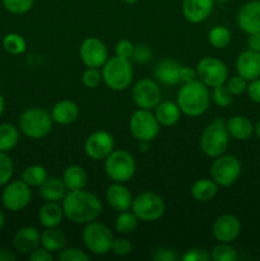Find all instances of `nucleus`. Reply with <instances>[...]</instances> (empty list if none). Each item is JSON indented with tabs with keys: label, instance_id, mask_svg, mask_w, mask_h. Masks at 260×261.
<instances>
[{
	"label": "nucleus",
	"instance_id": "1",
	"mask_svg": "<svg viewBox=\"0 0 260 261\" xmlns=\"http://www.w3.org/2000/svg\"><path fill=\"white\" fill-rule=\"evenodd\" d=\"M64 217L71 223L87 224L98 219L102 213V203L98 196L84 189L68 191L61 201Z\"/></svg>",
	"mask_w": 260,
	"mask_h": 261
},
{
	"label": "nucleus",
	"instance_id": "2",
	"mask_svg": "<svg viewBox=\"0 0 260 261\" xmlns=\"http://www.w3.org/2000/svg\"><path fill=\"white\" fill-rule=\"evenodd\" d=\"M211 99L208 87L196 78L183 84L177 92L176 103L184 115L189 117H199L208 111Z\"/></svg>",
	"mask_w": 260,
	"mask_h": 261
},
{
	"label": "nucleus",
	"instance_id": "3",
	"mask_svg": "<svg viewBox=\"0 0 260 261\" xmlns=\"http://www.w3.org/2000/svg\"><path fill=\"white\" fill-rule=\"evenodd\" d=\"M229 134L224 119L216 117L212 120L200 135V149L206 157L217 158L224 154L229 144Z\"/></svg>",
	"mask_w": 260,
	"mask_h": 261
},
{
	"label": "nucleus",
	"instance_id": "4",
	"mask_svg": "<svg viewBox=\"0 0 260 261\" xmlns=\"http://www.w3.org/2000/svg\"><path fill=\"white\" fill-rule=\"evenodd\" d=\"M102 81L111 91L122 92L130 87L133 82V66L127 59L112 56L102 66Z\"/></svg>",
	"mask_w": 260,
	"mask_h": 261
},
{
	"label": "nucleus",
	"instance_id": "5",
	"mask_svg": "<svg viewBox=\"0 0 260 261\" xmlns=\"http://www.w3.org/2000/svg\"><path fill=\"white\" fill-rule=\"evenodd\" d=\"M53 117L46 110L31 107L22 112L19 117V130L31 139H42L50 134L53 129Z\"/></svg>",
	"mask_w": 260,
	"mask_h": 261
},
{
	"label": "nucleus",
	"instance_id": "6",
	"mask_svg": "<svg viewBox=\"0 0 260 261\" xmlns=\"http://www.w3.org/2000/svg\"><path fill=\"white\" fill-rule=\"evenodd\" d=\"M105 172L114 182L125 184L134 176L137 165L135 160L127 150L114 149L105 158Z\"/></svg>",
	"mask_w": 260,
	"mask_h": 261
},
{
	"label": "nucleus",
	"instance_id": "7",
	"mask_svg": "<svg viewBox=\"0 0 260 261\" xmlns=\"http://www.w3.org/2000/svg\"><path fill=\"white\" fill-rule=\"evenodd\" d=\"M114 239L111 229L97 219L84 224V228L82 231V240H83L84 246L93 255L109 254L111 251Z\"/></svg>",
	"mask_w": 260,
	"mask_h": 261
},
{
	"label": "nucleus",
	"instance_id": "8",
	"mask_svg": "<svg viewBox=\"0 0 260 261\" xmlns=\"http://www.w3.org/2000/svg\"><path fill=\"white\" fill-rule=\"evenodd\" d=\"M242 172V165L236 155L222 154L214 158L211 165V178L222 188H229L239 180Z\"/></svg>",
	"mask_w": 260,
	"mask_h": 261
},
{
	"label": "nucleus",
	"instance_id": "9",
	"mask_svg": "<svg viewBox=\"0 0 260 261\" xmlns=\"http://www.w3.org/2000/svg\"><path fill=\"white\" fill-rule=\"evenodd\" d=\"M132 211L139 221L149 223L162 218L166 212V204L158 194L143 191L133 199Z\"/></svg>",
	"mask_w": 260,
	"mask_h": 261
},
{
	"label": "nucleus",
	"instance_id": "10",
	"mask_svg": "<svg viewBox=\"0 0 260 261\" xmlns=\"http://www.w3.org/2000/svg\"><path fill=\"white\" fill-rule=\"evenodd\" d=\"M130 133L138 142H152L160 134L161 125L150 110L138 109L129 121Z\"/></svg>",
	"mask_w": 260,
	"mask_h": 261
},
{
	"label": "nucleus",
	"instance_id": "11",
	"mask_svg": "<svg viewBox=\"0 0 260 261\" xmlns=\"http://www.w3.org/2000/svg\"><path fill=\"white\" fill-rule=\"evenodd\" d=\"M195 70L199 81L211 88L224 84L228 79V68L226 64L221 59L212 56H205L199 60Z\"/></svg>",
	"mask_w": 260,
	"mask_h": 261
},
{
	"label": "nucleus",
	"instance_id": "12",
	"mask_svg": "<svg viewBox=\"0 0 260 261\" xmlns=\"http://www.w3.org/2000/svg\"><path fill=\"white\" fill-rule=\"evenodd\" d=\"M31 199H32L31 186H28L23 180L9 181L2 193L3 206L13 213L27 208L28 204L31 203Z\"/></svg>",
	"mask_w": 260,
	"mask_h": 261
},
{
	"label": "nucleus",
	"instance_id": "13",
	"mask_svg": "<svg viewBox=\"0 0 260 261\" xmlns=\"http://www.w3.org/2000/svg\"><path fill=\"white\" fill-rule=\"evenodd\" d=\"M132 98L138 109L152 111L161 102L162 92L157 82L150 78H142L132 88Z\"/></svg>",
	"mask_w": 260,
	"mask_h": 261
},
{
	"label": "nucleus",
	"instance_id": "14",
	"mask_svg": "<svg viewBox=\"0 0 260 261\" xmlns=\"http://www.w3.org/2000/svg\"><path fill=\"white\" fill-rule=\"evenodd\" d=\"M79 56L87 68H102L109 60V50L99 38L88 37L79 47Z\"/></svg>",
	"mask_w": 260,
	"mask_h": 261
},
{
	"label": "nucleus",
	"instance_id": "15",
	"mask_svg": "<svg viewBox=\"0 0 260 261\" xmlns=\"http://www.w3.org/2000/svg\"><path fill=\"white\" fill-rule=\"evenodd\" d=\"M115 149V139L109 132L97 130L93 132L84 143V152L91 160H105Z\"/></svg>",
	"mask_w": 260,
	"mask_h": 261
},
{
	"label": "nucleus",
	"instance_id": "16",
	"mask_svg": "<svg viewBox=\"0 0 260 261\" xmlns=\"http://www.w3.org/2000/svg\"><path fill=\"white\" fill-rule=\"evenodd\" d=\"M212 233L217 242L231 244L241 233V222L233 214H223L214 221Z\"/></svg>",
	"mask_w": 260,
	"mask_h": 261
},
{
	"label": "nucleus",
	"instance_id": "17",
	"mask_svg": "<svg viewBox=\"0 0 260 261\" xmlns=\"http://www.w3.org/2000/svg\"><path fill=\"white\" fill-rule=\"evenodd\" d=\"M236 22L246 35L260 32V0H250L239 9Z\"/></svg>",
	"mask_w": 260,
	"mask_h": 261
},
{
	"label": "nucleus",
	"instance_id": "18",
	"mask_svg": "<svg viewBox=\"0 0 260 261\" xmlns=\"http://www.w3.org/2000/svg\"><path fill=\"white\" fill-rule=\"evenodd\" d=\"M41 245V233L36 227L25 226L18 229L13 237L15 251L22 255H30Z\"/></svg>",
	"mask_w": 260,
	"mask_h": 261
},
{
	"label": "nucleus",
	"instance_id": "19",
	"mask_svg": "<svg viewBox=\"0 0 260 261\" xmlns=\"http://www.w3.org/2000/svg\"><path fill=\"white\" fill-rule=\"evenodd\" d=\"M214 8V0H183V14L186 20L198 24L204 22L212 14Z\"/></svg>",
	"mask_w": 260,
	"mask_h": 261
},
{
	"label": "nucleus",
	"instance_id": "20",
	"mask_svg": "<svg viewBox=\"0 0 260 261\" xmlns=\"http://www.w3.org/2000/svg\"><path fill=\"white\" fill-rule=\"evenodd\" d=\"M236 70L247 82L260 78V53L250 48L240 53L236 59Z\"/></svg>",
	"mask_w": 260,
	"mask_h": 261
},
{
	"label": "nucleus",
	"instance_id": "21",
	"mask_svg": "<svg viewBox=\"0 0 260 261\" xmlns=\"http://www.w3.org/2000/svg\"><path fill=\"white\" fill-rule=\"evenodd\" d=\"M133 195L124 184L114 182L106 190V201L117 213L132 209Z\"/></svg>",
	"mask_w": 260,
	"mask_h": 261
},
{
	"label": "nucleus",
	"instance_id": "22",
	"mask_svg": "<svg viewBox=\"0 0 260 261\" xmlns=\"http://www.w3.org/2000/svg\"><path fill=\"white\" fill-rule=\"evenodd\" d=\"M181 66L178 63L171 59L161 60L154 66V76L163 86H176L180 83Z\"/></svg>",
	"mask_w": 260,
	"mask_h": 261
},
{
	"label": "nucleus",
	"instance_id": "23",
	"mask_svg": "<svg viewBox=\"0 0 260 261\" xmlns=\"http://www.w3.org/2000/svg\"><path fill=\"white\" fill-rule=\"evenodd\" d=\"M51 117L53 121L59 125H70L76 121L79 117V109L76 103L69 99H63L54 105L51 109Z\"/></svg>",
	"mask_w": 260,
	"mask_h": 261
},
{
	"label": "nucleus",
	"instance_id": "24",
	"mask_svg": "<svg viewBox=\"0 0 260 261\" xmlns=\"http://www.w3.org/2000/svg\"><path fill=\"white\" fill-rule=\"evenodd\" d=\"M226 125L229 137L239 142H245L254 134V125L251 120L247 119L244 115L232 116L228 121H226Z\"/></svg>",
	"mask_w": 260,
	"mask_h": 261
},
{
	"label": "nucleus",
	"instance_id": "25",
	"mask_svg": "<svg viewBox=\"0 0 260 261\" xmlns=\"http://www.w3.org/2000/svg\"><path fill=\"white\" fill-rule=\"evenodd\" d=\"M64 211L63 206L56 201H45L38 212V221L43 228H53L60 226L63 222Z\"/></svg>",
	"mask_w": 260,
	"mask_h": 261
},
{
	"label": "nucleus",
	"instance_id": "26",
	"mask_svg": "<svg viewBox=\"0 0 260 261\" xmlns=\"http://www.w3.org/2000/svg\"><path fill=\"white\" fill-rule=\"evenodd\" d=\"M181 110L177 103L171 101H163L160 102L155 107L154 115L157 117L158 122L161 126H175L181 119Z\"/></svg>",
	"mask_w": 260,
	"mask_h": 261
},
{
	"label": "nucleus",
	"instance_id": "27",
	"mask_svg": "<svg viewBox=\"0 0 260 261\" xmlns=\"http://www.w3.org/2000/svg\"><path fill=\"white\" fill-rule=\"evenodd\" d=\"M68 194L63 178L47 177V180L40 186V195L45 201H56L60 203Z\"/></svg>",
	"mask_w": 260,
	"mask_h": 261
},
{
	"label": "nucleus",
	"instance_id": "28",
	"mask_svg": "<svg viewBox=\"0 0 260 261\" xmlns=\"http://www.w3.org/2000/svg\"><path fill=\"white\" fill-rule=\"evenodd\" d=\"M61 178H63L68 191L82 190L87 185V172L79 165H71L66 167Z\"/></svg>",
	"mask_w": 260,
	"mask_h": 261
},
{
	"label": "nucleus",
	"instance_id": "29",
	"mask_svg": "<svg viewBox=\"0 0 260 261\" xmlns=\"http://www.w3.org/2000/svg\"><path fill=\"white\" fill-rule=\"evenodd\" d=\"M219 186L212 178H200L191 185V195L195 200L206 203L216 198Z\"/></svg>",
	"mask_w": 260,
	"mask_h": 261
},
{
	"label": "nucleus",
	"instance_id": "30",
	"mask_svg": "<svg viewBox=\"0 0 260 261\" xmlns=\"http://www.w3.org/2000/svg\"><path fill=\"white\" fill-rule=\"evenodd\" d=\"M41 246L43 249L54 252H59L66 247V237L58 227L53 228H45L41 233Z\"/></svg>",
	"mask_w": 260,
	"mask_h": 261
},
{
	"label": "nucleus",
	"instance_id": "31",
	"mask_svg": "<svg viewBox=\"0 0 260 261\" xmlns=\"http://www.w3.org/2000/svg\"><path fill=\"white\" fill-rule=\"evenodd\" d=\"M19 142V132L9 122L0 124V152H10Z\"/></svg>",
	"mask_w": 260,
	"mask_h": 261
},
{
	"label": "nucleus",
	"instance_id": "32",
	"mask_svg": "<svg viewBox=\"0 0 260 261\" xmlns=\"http://www.w3.org/2000/svg\"><path fill=\"white\" fill-rule=\"evenodd\" d=\"M48 177V173L45 167L40 165L28 166L22 173V180L31 188H40Z\"/></svg>",
	"mask_w": 260,
	"mask_h": 261
},
{
	"label": "nucleus",
	"instance_id": "33",
	"mask_svg": "<svg viewBox=\"0 0 260 261\" xmlns=\"http://www.w3.org/2000/svg\"><path fill=\"white\" fill-rule=\"evenodd\" d=\"M139 219L133 212H120L115 219V229L121 234H130L137 229Z\"/></svg>",
	"mask_w": 260,
	"mask_h": 261
},
{
	"label": "nucleus",
	"instance_id": "34",
	"mask_svg": "<svg viewBox=\"0 0 260 261\" xmlns=\"http://www.w3.org/2000/svg\"><path fill=\"white\" fill-rule=\"evenodd\" d=\"M231 31L224 25H216L208 33V41L213 47L222 50L231 42Z\"/></svg>",
	"mask_w": 260,
	"mask_h": 261
},
{
	"label": "nucleus",
	"instance_id": "35",
	"mask_svg": "<svg viewBox=\"0 0 260 261\" xmlns=\"http://www.w3.org/2000/svg\"><path fill=\"white\" fill-rule=\"evenodd\" d=\"M3 47L10 55H20L27 48L25 40L18 33H8L3 38Z\"/></svg>",
	"mask_w": 260,
	"mask_h": 261
},
{
	"label": "nucleus",
	"instance_id": "36",
	"mask_svg": "<svg viewBox=\"0 0 260 261\" xmlns=\"http://www.w3.org/2000/svg\"><path fill=\"white\" fill-rule=\"evenodd\" d=\"M237 257L236 249L228 242H218L211 252V259L213 261H236Z\"/></svg>",
	"mask_w": 260,
	"mask_h": 261
},
{
	"label": "nucleus",
	"instance_id": "37",
	"mask_svg": "<svg viewBox=\"0 0 260 261\" xmlns=\"http://www.w3.org/2000/svg\"><path fill=\"white\" fill-rule=\"evenodd\" d=\"M3 5L9 13L15 15H22L32 9L35 0H2Z\"/></svg>",
	"mask_w": 260,
	"mask_h": 261
},
{
	"label": "nucleus",
	"instance_id": "38",
	"mask_svg": "<svg viewBox=\"0 0 260 261\" xmlns=\"http://www.w3.org/2000/svg\"><path fill=\"white\" fill-rule=\"evenodd\" d=\"M212 99L218 107H228L233 101V96L224 83L214 87L213 92H212Z\"/></svg>",
	"mask_w": 260,
	"mask_h": 261
},
{
	"label": "nucleus",
	"instance_id": "39",
	"mask_svg": "<svg viewBox=\"0 0 260 261\" xmlns=\"http://www.w3.org/2000/svg\"><path fill=\"white\" fill-rule=\"evenodd\" d=\"M14 166L13 161L5 152H0V186H4L12 180Z\"/></svg>",
	"mask_w": 260,
	"mask_h": 261
},
{
	"label": "nucleus",
	"instance_id": "40",
	"mask_svg": "<svg viewBox=\"0 0 260 261\" xmlns=\"http://www.w3.org/2000/svg\"><path fill=\"white\" fill-rule=\"evenodd\" d=\"M60 261H89V255L78 247H68L58 252Z\"/></svg>",
	"mask_w": 260,
	"mask_h": 261
},
{
	"label": "nucleus",
	"instance_id": "41",
	"mask_svg": "<svg viewBox=\"0 0 260 261\" xmlns=\"http://www.w3.org/2000/svg\"><path fill=\"white\" fill-rule=\"evenodd\" d=\"M101 82L103 81H102V73L98 68H87V70L82 75V83L89 89L97 88Z\"/></svg>",
	"mask_w": 260,
	"mask_h": 261
},
{
	"label": "nucleus",
	"instance_id": "42",
	"mask_svg": "<svg viewBox=\"0 0 260 261\" xmlns=\"http://www.w3.org/2000/svg\"><path fill=\"white\" fill-rule=\"evenodd\" d=\"M247 83L249 82L246 81L245 78H242L240 74L237 75L231 76V78L227 79L226 82V87L228 88V91L231 92L232 96H241L242 93H245L247 89Z\"/></svg>",
	"mask_w": 260,
	"mask_h": 261
},
{
	"label": "nucleus",
	"instance_id": "43",
	"mask_svg": "<svg viewBox=\"0 0 260 261\" xmlns=\"http://www.w3.org/2000/svg\"><path fill=\"white\" fill-rule=\"evenodd\" d=\"M152 55H153V53H152V50H150L149 46L145 45V43H139V45H135L134 53H133L132 59L137 64L143 65V64H147L148 61L150 60Z\"/></svg>",
	"mask_w": 260,
	"mask_h": 261
},
{
	"label": "nucleus",
	"instance_id": "44",
	"mask_svg": "<svg viewBox=\"0 0 260 261\" xmlns=\"http://www.w3.org/2000/svg\"><path fill=\"white\" fill-rule=\"evenodd\" d=\"M133 245L130 244L129 240L124 239V237H119V239H114L111 246V251L117 256H126L132 252Z\"/></svg>",
	"mask_w": 260,
	"mask_h": 261
},
{
	"label": "nucleus",
	"instance_id": "45",
	"mask_svg": "<svg viewBox=\"0 0 260 261\" xmlns=\"http://www.w3.org/2000/svg\"><path fill=\"white\" fill-rule=\"evenodd\" d=\"M135 45L129 40H121L116 43L115 46V55L119 56V58L127 59L130 60L133 56V53H134Z\"/></svg>",
	"mask_w": 260,
	"mask_h": 261
},
{
	"label": "nucleus",
	"instance_id": "46",
	"mask_svg": "<svg viewBox=\"0 0 260 261\" xmlns=\"http://www.w3.org/2000/svg\"><path fill=\"white\" fill-rule=\"evenodd\" d=\"M181 259L184 261H209L211 260V254L201 247H194V249L188 250L181 256Z\"/></svg>",
	"mask_w": 260,
	"mask_h": 261
},
{
	"label": "nucleus",
	"instance_id": "47",
	"mask_svg": "<svg viewBox=\"0 0 260 261\" xmlns=\"http://www.w3.org/2000/svg\"><path fill=\"white\" fill-rule=\"evenodd\" d=\"M246 93L252 102L260 105V78L252 79L247 83Z\"/></svg>",
	"mask_w": 260,
	"mask_h": 261
},
{
	"label": "nucleus",
	"instance_id": "48",
	"mask_svg": "<svg viewBox=\"0 0 260 261\" xmlns=\"http://www.w3.org/2000/svg\"><path fill=\"white\" fill-rule=\"evenodd\" d=\"M153 259L155 261H176L177 260V255L172 249L168 247H160L153 254Z\"/></svg>",
	"mask_w": 260,
	"mask_h": 261
},
{
	"label": "nucleus",
	"instance_id": "49",
	"mask_svg": "<svg viewBox=\"0 0 260 261\" xmlns=\"http://www.w3.org/2000/svg\"><path fill=\"white\" fill-rule=\"evenodd\" d=\"M28 259L30 261H54V255L43 247H37L35 251L28 255Z\"/></svg>",
	"mask_w": 260,
	"mask_h": 261
},
{
	"label": "nucleus",
	"instance_id": "50",
	"mask_svg": "<svg viewBox=\"0 0 260 261\" xmlns=\"http://www.w3.org/2000/svg\"><path fill=\"white\" fill-rule=\"evenodd\" d=\"M196 70L195 69L190 68V66H181V71H180V81L183 83H188V82L194 81L196 79Z\"/></svg>",
	"mask_w": 260,
	"mask_h": 261
},
{
	"label": "nucleus",
	"instance_id": "51",
	"mask_svg": "<svg viewBox=\"0 0 260 261\" xmlns=\"http://www.w3.org/2000/svg\"><path fill=\"white\" fill-rule=\"evenodd\" d=\"M247 46H249L250 50L260 53V32L249 35V38H247Z\"/></svg>",
	"mask_w": 260,
	"mask_h": 261
},
{
	"label": "nucleus",
	"instance_id": "52",
	"mask_svg": "<svg viewBox=\"0 0 260 261\" xmlns=\"http://www.w3.org/2000/svg\"><path fill=\"white\" fill-rule=\"evenodd\" d=\"M17 256L10 250L0 249V261H15Z\"/></svg>",
	"mask_w": 260,
	"mask_h": 261
},
{
	"label": "nucleus",
	"instance_id": "53",
	"mask_svg": "<svg viewBox=\"0 0 260 261\" xmlns=\"http://www.w3.org/2000/svg\"><path fill=\"white\" fill-rule=\"evenodd\" d=\"M149 149V142H139V150L140 152L145 153Z\"/></svg>",
	"mask_w": 260,
	"mask_h": 261
},
{
	"label": "nucleus",
	"instance_id": "54",
	"mask_svg": "<svg viewBox=\"0 0 260 261\" xmlns=\"http://www.w3.org/2000/svg\"><path fill=\"white\" fill-rule=\"evenodd\" d=\"M4 110H5V101H4V97H3V94L0 93V116L4 114Z\"/></svg>",
	"mask_w": 260,
	"mask_h": 261
},
{
	"label": "nucleus",
	"instance_id": "55",
	"mask_svg": "<svg viewBox=\"0 0 260 261\" xmlns=\"http://www.w3.org/2000/svg\"><path fill=\"white\" fill-rule=\"evenodd\" d=\"M254 134L256 135L257 139H260V120L254 125Z\"/></svg>",
	"mask_w": 260,
	"mask_h": 261
},
{
	"label": "nucleus",
	"instance_id": "56",
	"mask_svg": "<svg viewBox=\"0 0 260 261\" xmlns=\"http://www.w3.org/2000/svg\"><path fill=\"white\" fill-rule=\"evenodd\" d=\"M5 226V214L3 213V211H0V232L4 228Z\"/></svg>",
	"mask_w": 260,
	"mask_h": 261
},
{
	"label": "nucleus",
	"instance_id": "57",
	"mask_svg": "<svg viewBox=\"0 0 260 261\" xmlns=\"http://www.w3.org/2000/svg\"><path fill=\"white\" fill-rule=\"evenodd\" d=\"M122 2H124L125 4H130V5H132V4H135V3H137L138 0H122Z\"/></svg>",
	"mask_w": 260,
	"mask_h": 261
},
{
	"label": "nucleus",
	"instance_id": "58",
	"mask_svg": "<svg viewBox=\"0 0 260 261\" xmlns=\"http://www.w3.org/2000/svg\"><path fill=\"white\" fill-rule=\"evenodd\" d=\"M217 2H219V3H228V2H231V0H217Z\"/></svg>",
	"mask_w": 260,
	"mask_h": 261
}]
</instances>
